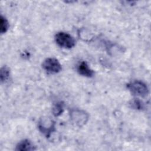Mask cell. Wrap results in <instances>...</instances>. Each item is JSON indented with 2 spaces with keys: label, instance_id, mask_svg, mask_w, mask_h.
<instances>
[{
  "label": "cell",
  "instance_id": "obj_1",
  "mask_svg": "<svg viewBox=\"0 0 151 151\" xmlns=\"http://www.w3.org/2000/svg\"><path fill=\"white\" fill-rule=\"evenodd\" d=\"M127 88L131 94L135 97H145L149 94L147 84L141 80H133L127 84Z\"/></svg>",
  "mask_w": 151,
  "mask_h": 151
},
{
  "label": "cell",
  "instance_id": "obj_2",
  "mask_svg": "<svg viewBox=\"0 0 151 151\" xmlns=\"http://www.w3.org/2000/svg\"><path fill=\"white\" fill-rule=\"evenodd\" d=\"M70 118L71 123L76 126H84L89 119V114L85 110L80 109H73L70 112Z\"/></svg>",
  "mask_w": 151,
  "mask_h": 151
},
{
  "label": "cell",
  "instance_id": "obj_3",
  "mask_svg": "<svg viewBox=\"0 0 151 151\" xmlns=\"http://www.w3.org/2000/svg\"><path fill=\"white\" fill-rule=\"evenodd\" d=\"M54 39L57 44L63 48L71 49L76 45V40L74 37L65 32H58L55 34Z\"/></svg>",
  "mask_w": 151,
  "mask_h": 151
},
{
  "label": "cell",
  "instance_id": "obj_4",
  "mask_svg": "<svg viewBox=\"0 0 151 151\" xmlns=\"http://www.w3.org/2000/svg\"><path fill=\"white\" fill-rule=\"evenodd\" d=\"M38 128L42 134L48 138L55 130V123L50 117H42L38 123Z\"/></svg>",
  "mask_w": 151,
  "mask_h": 151
},
{
  "label": "cell",
  "instance_id": "obj_5",
  "mask_svg": "<svg viewBox=\"0 0 151 151\" xmlns=\"http://www.w3.org/2000/svg\"><path fill=\"white\" fill-rule=\"evenodd\" d=\"M44 70L48 74H54L60 73L62 70V65L55 58L49 57L46 58L42 64Z\"/></svg>",
  "mask_w": 151,
  "mask_h": 151
},
{
  "label": "cell",
  "instance_id": "obj_6",
  "mask_svg": "<svg viewBox=\"0 0 151 151\" xmlns=\"http://www.w3.org/2000/svg\"><path fill=\"white\" fill-rule=\"evenodd\" d=\"M77 70L80 75L88 78L93 77L95 74L94 70L89 67L87 63L85 61H81L77 65Z\"/></svg>",
  "mask_w": 151,
  "mask_h": 151
},
{
  "label": "cell",
  "instance_id": "obj_7",
  "mask_svg": "<svg viewBox=\"0 0 151 151\" xmlns=\"http://www.w3.org/2000/svg\"><path fill=\"white\" fill-rule=\"evenodd\" d=\"M35 149V146L28 139H24L19 142L15 148V150L18 151H32Z\"/></svg>",
  "mask_w": 151,
  "mask_h": 151
},
{
  "label": "cell",
  "instance_id": "obj_8",
  "mask_svg": "<svg viewBox=\"0 0 151 151\" xmlns=\"http://www.w3.org/2000/svg\"><path fill=\"white\" fill-rule=\"evenodd\" d=\"M10 77V70L8 67L4 65L1 67L0 71V79L1 83L6 82Z\"/></svg>",
  "mask_w": 151,
  "mask_h": 151
},
{
  "label": "cell",
  "instance_id": "obj_9",
  "mask_svg": "<svg viewBox=\"0 0 151 151\" xmlns=\"http://www.w3.org/2000/svg\"><path fill=\"white\" fill-rule=\"evenodd\" d=\"M64 111V104L61 101L55 103L52 108V113L55 117L60 116Z\"/></svg>",
  "mask_w": 151,
  "mask_h": 151
},
{
  "label": "cell",
  "instance_id": "obj_10",
  "mask_svg": "<svg viewBox=\"0 0 151 151\" xmlns=\"http://www.w3.org/2000/svg\"><path fill=\"white\" fill-rule=\"evenodd\" d=\"M131 107L137 110H142L145 109V104L139 98H135L132 100L130 102Z\"/></svg>",
  "mask_w": 151,
  "mask_h": 151
},
{
  "label": "cell",
  "instance_id": "obj_11",
  "mask_svg": "<svg viewBox=\"0 0 151 151\" xmlns=\"http://www.w3.org/2000/svg\"><path fill=\"white\" fill-rule=\"evenodd\" d=\"M9 28V24L7 19L2 15L0 18V32L2 34L6 32Z\"/></svg>",
  "mask_w": 151,
  "mask_h": 151
}]
</instances>
